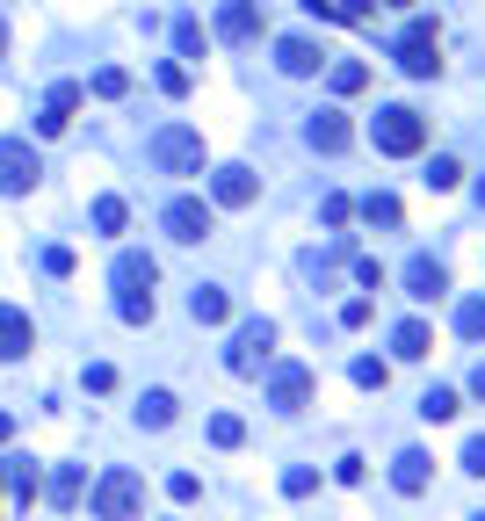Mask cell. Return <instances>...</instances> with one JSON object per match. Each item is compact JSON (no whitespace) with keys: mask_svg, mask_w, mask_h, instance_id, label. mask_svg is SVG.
Masks as SVG:
<instances>
[{"mask_svg":"<svg viewBox=\"0 0 485 521\" xmlns=\"http://www.w3.org/2000/svg\"><path fill=\"white\" fill-rule=\"evenodd\" d=\"M333 478H341V485H362V478H370V464H362V456H341V464H333Z\"/></svg>","mask_w":485,"mask_h":521,"instance_id":"43","label":"cell"},{"mask_svg":"<svg viewBox=\"0 0 485 521\" xmlns=\"http://www.w3.org/2000/svg\"><path fill=\"white\" fill-rule=\"evenodd\" d=\"M399 283H406V297H413V304H442V297H449V268H442L435 254H413Z\"/></svg>","mask_w":485,"mask_h":521,"instance_id":"9","label":"cell"},{"mask_svg":"<svg viewBox=\"0 0 485 521\" xmlns=\"http://www.w3.org/2000/svg\"><path fill=\"white\" fill-rule=\"evenodd\" d=\"M109 283H116V297H153V283H160V261H153V254H116Z\"/></svg>","mask_w":485,"mask_h":521,"instance_id":"11","label":"cell"},{"mask_svg":"<svg viewBox=\"0 0 485 521\" xmlns=\"http://www.w3.org/2000/svg\"><path fill=\"white\" fill-rule=\"evenodd\" d=\"M80 493H87V471H80V464H66V471L51 478V507H66V514H73V507H80Z\"/></svg>","mask_w":485,"mask_h":521,"instance_id":"26","label":"cell"},{"mask_svg":"<svg viewBox=\"0 0 485 521\" xmlns=\"http://www.w3.org/2000/svg\"><path fill=\"white\" fill-rule=\"evenodd\" d=\"M160 225H167V239L196 247V239H210V225H218V203H203V196H174V203L160 210Z\"/></svg>","mask_w":485,"mask_h":521,"instance_id":"7","label":"cell"},{"mask_svg":"<svg viewBox=\"0 0 485 521\" xmlns=\"http://www.w3.org/2000/svg\"><path fill=\"white\" fill-rule=\"evenodd\" d=\"M420 181H428L435 196H449V189L464 181V160H457V152H435V160H428V174H420Z\"/></svg>","mask_w":485,"mask_h":521,"instance_id":"23","label":"cell"},{"mask_svg":"<svg viewBox=\"0 0 485 521\" xmlns=\"http://www.w3.org/2000/svg\"><path fill=\"white\" fill-rule=\"evenodd\" d=\"M370 145L391 152V160H413V152L428 145V116H420L413 102H384V109L370 116Z\"/></svg>","mask_w":485,"mask_h":521,"instance_id":"1","label":"cell"},{"mask_svg":"<svg viewBox=\"0 0 485 521\" xmlns=\"http://www.w3.org/2000/svg\"><path fill=\"white\" fill-rule=\"evenodd\" d=\"M457 333H464V341H485V297H464L457 304Z\"/></svg>","mask_w":485,"mask_h":521,"instance_id":"31","label":"cell"},{"mask_svg":"<svg viewBox=\"0 0 485 521\" xmlns=\"http://www.w3.org/2000/svg\"><path fill=\"white\" fill-rule=\"evenodd\" d=\"M95 514L102 521H138L145 514V478L138 471H102L95 478Z\"/></svg>","mask_w":485,"mask_h":521,"instance_id":"4","label":"cell"},{"mask_svg":"<svg viewBox=\"0 0 485 521\" xmlns=\"http://www.w3.org/2000/svg\"><path fill=\"white\" fill-rule=\"evenodd\" d=\"M145 152H153L160 174H203V131H189V124H160Z\"/></svg>","mask_w":485,"mask_h":521,"instance_id":"3","label":"cell"},{"mask_svg":"<svg viewBox=\"0 0 485 521\" xmlns=\"http://www.w3.org/2000/svg\"><path fill=\"white\" fill-rule=\"evenodd\" d=\"M471 521H485V514H471Z\"/></svg>","mask_w":485,"mask_h":521,"instance_id":"51","label":"cell"},{"mask_svg":"<svg viewBox=\"0 0 485 521\" xmlns=\"http://www.w3.org/2000/svg\"><path fill=\"white\" fill-rule=\"evenodd\" d=\"M8 435H15V413H0V442H8Z\"/></svg>","mask_w":485,"mask_h":521,"instance_id":"47","label":"cell"},{"mask_svg":"<svg viewBox=\"0 0 485 521\" xmlns=\"http://www.w3.org/2000/svg\"><path fill=\"white\" fill-rule=\"evenodd\" d=\"M153 80H160V95H189V87H196V80H189V66H160Z\"/></svg>","mask_w":485,"mask_h":521,"instance_id":"37","label":"cell"},{"mask_svg":"<svg viewBox=\"0 0 485 521\" xmlns=\"http://www.w3.org/2000/svg\"><path fill=\"white\" fill-rule=\"evenodd\" d=\"M312 391H319V377L305 370V362H276V370H268V406L276 413H305Z\"/></svg>","mask_w":485,"mask_h":521,"instance_id":"8","label":"cell"},{"mask_svg":"<svg viewBox=\"0 0 485 521\" xmlns=\"http://www.w3.org/2000/svg\"><path fill=\"white\" fill-rule=\"evenodd\" d=\"M348 218H355V203H348V196H326V203H319V225H333V232H341Z\"/></svg>","mask_w":485,"mask_h":521,"instance_id":"36","label":"cell"},{"mask_svg":"<svg viewBox=\"0 0 485 521\" xmlns=\"http://www.w3.org/2000/svg\"><path fill=\"white\" fill-rule=\"evenodd\" d=\"M326 87L333 95H362V87H370V66H362V58H341V66H326Z\"/></svg>","mask_w":485,"mask_h":521,"instance_id":"22","label":"cell"},{"mask_svg":"<svg viewBox=\"0 0 485 521\" xmlns=\"http://www.w3.org/2000/svg\"><path fill=\"white\" fill-rule=\"evenodd\" d=\"M283 493H290V500H312V493H319V471H312V464H290V471H283Z\"/></svg>","mask_w":485,"mask_h":521,"instance_id":"34","label":"cell"},{"mask_svg":"<svg viewBox=\"0 0 485 521\" xmlns=\"http://www.w3.org/2000/svg\"><path fill=\"white\" fill-rule=\"evenodd\" d=\"M80 102H87V87H80V80H58L51 95H44V116H37V131H44V138H58V131L73 124V109H80Z\"/></svg>","mask_w":485,"mask_h":521,"instance_id":"14","label":"cell"},{"mask_svg":"<svg viewBox=\"0 0 485 521\" xmlns=\"http://www.w3.org/2000/svg\"><path fill=\"white\" fill-rule=\"evenodd\" d=\"M305 15L312 22H333V0H305Z\"/></svg>","mask_w":485,"mask_h":521,"instance_id":"45","label":"cell"},{"mask_svg":"<svg viewBox=\"0 0 485 521\" xmlns=\"http://www.w3.org/2000/svg\"><path fill=\"white\" fill-rule=\"evenodd\" d=\"M174 51H181V58H203V22H196V15L174 22Z\"/></svg>","mask_w":485,"mask_h":521,"instance_id":"32","label":"cell"},{"mask_svg":"<svg viewBox=\"0 0 485 521\" xmlns=\"http://www.w3.org/2000/svg\"><path fill=\"white\" fill-rule=\"evenodd\" d=\"M138 427H153V435H160V427H174V391H145L138 398Z\"/></svg>","mask_w":485,"mask_h":521,"instance_id":"24","label":"cell"},{"mask_svg":"<svg viewBox=\"0 0 485 521\" xmlns=\"http://www.w3.org/2000/svg\"><path fill=\"white\" fill-rule=\"evenodd\" d=\"M276 66H283L290 80H312V73L326 66V51H319L312 37H283V44H276Z\"/></svg>","mask_w":485,"mask_h":521,"instance_id":"17","label":"cell"},{"mask_svg":"<svg viewBox=\"0 0 485 521\" xmlns=\"http://www.w3.org/2000/svg\"><path fill=\"white\" fill-rule=\"evenodd\" d=\"M0 478H8V485H15V500H22V507H29V500H37V493H44V478H37V464H29V456H15V464H8V471H0Z\"/></svg>","mask_w":485,"mask_h":521,"instance_id":"28","label":"cell"},{"mask_svg":"<svg viewBox=\"0 0 485 521\" xmlns=\"http://www.w3.org/2000/svg\"><path fill=\"white\" fill-rule=\"evenodd\" d=\"M0 58H8V15H0Z\"/></svg>","mask_w":485,"mask_h":521,"instance_id":"48","label":"cell"},{"mask_svg":"<svg viewBox=\"0 0 485 521\" xmlns=\"http://www.w3.org/2000/svg\"><path fill=\"white\" fill-rule=\"evenodd\" d=\"M116 312H124V326H153V297H116Z\"/></svg>","mask_w":485,"mask_h":521,"instance_id":"35","label":"cell"},{"mask_svg":"<svg viewBox=\"0 0 485 521\" xmlns=\"http://www.w3.org/2000/svg\"><path fill=\"white\" fill-rule=\"evenodd\" d=\"M29 348H37V326H29L22 304H0V362H22Z\"/></svg>","mask_w":485,"mask_h":521,"instance_id":"15","label":"cell"},{"mask_svg":"<svg viewBox=\"0 0 485 521\" xmlns=\"http://www.w3.org/2000/svg\"><path fill=\"white\" fill-rule=\"evenodd\" d=\"M268 355H276V319H247L232 333V348H225V370L232 377H261Z\"/></svg>","mask_w":485,"mask_h":521,"instance_id":"5","label":"cell"},{"mask_svg":"<svg viewBox=\"0 0 485 521\" xmlns=\"http://www.w3.org/2000/svg\"><path fill=\"white\" fill-rule=\"evenodd\" d=\"M478 203H485V181H478Z\"/></svg>","mask_w":485,"mask_h":521,"instance_id":"50","label":"cell"},{"mask_svg":"<svg viewBox=\"0 0 485 521\" xmlns=\"http://www.w3.org/2000/svg\"><path fill=\"white\" fill-rule=\"evenodd\" d=\"M254 196H261L254 167H218V174H210V203H218V210H247Z\"/></svg>","mask_w":485,"mask_h":521,"instance_id":"10","label":"cell"},{"mask_svg":"<svg viewBox=\"0 0 485 521\" xmlns=\"http://www.w3.org/2000/svg\"><path fill=\"white\" fill-rule=\"evenodd\" d=\"M87 95H95V102H124L131 95V73L124 66H102L95 80H87Z\"/></svg>","mask_w":485,"mask_h":521,"instance_id":"27","label":"cell"},{"mask_svg":"<svg viewBox=\"0 0 485 521\" xmlns=\"http://www.w3.org/2000/svg\"><path fill=\"white\" fill-rule=\"evenodd\" d=\"M428 478H435L428 449H399V456H391V485H399L406 500H420V493H428Z\"/></svg>","mask_w":485,"mask_h":521,"instance_id":"16","label":"cell"},{"mask_svg":"<svg viewBox=\"0 0 485 521\" xmlns=\"http://www.w3.org/2000/svg\"><path fill=\"white\" fill-rule=\"evenodd\" d=\"M124 225H131V203H124V196H95V232H102V239H116Z\"/></svg>","mask_w":485,"mask_h":521,"instance_id":"25","label":"cell"},{"mask_svg":"<svg viewBox=\"0 0 485 521\" xmlns=\"http://www.w3.org/2000/svg\"><path fill=\"white\" fill-rule=\"evenodd\" d=\"M464 471H471V478H485V435H471V442H464Z\"/></svg>","mask_w":485,"mask_h":521,"instance_id":"44","label":"cell"},{"mask_svg":"<svg viewBox=\"0 0 485 521\" xmlns=\"http://www.w3.org/2000/svg\"><path fill=\"white\" fill-rule=\"evenodd\" d=\"M348 377H355L362 391H384V384H391V362H377V355H355V362H348Z\"/></svg>","mask_w":485,"mask_h":521,"instance_id":"29","label":"cell"},{"mask_svg":"<svg viewBox=\"0 0 485 521\" xmlns=\"http://www.w3.org/2000/svg\"><path fill=\"white\" fill-rule=\"evenodd\" d=\"M355 283H362V290H384V261L362 254V261H355Z\"/></svg>","mask_w":485,"mask_h":521,"instance_id":"42","label":"cell"},{"mask_svg":"<svg viewBox=\"0 0 485 521\" xmlns=\"http://www.w3.org/2000/svg\"><path fill=\"white\" fill-rule=\"evenodd\" d=\"M457 413H464V398L449 391V384H428V391H420V420H428V427H435V420H457Z\"/></svg>","mask_w":485,"mask_h":521,"instance_id":"20","label":"cell"},{"mask_svg":"<svg viewBox=\"0 0 485 521\" xmlns=\"http://www.w3.org/2000/svg\"><path fill=\"white\" fill-rule=\"evenodd\" d=\"M391 58H399V73L435 80V73H442V29H435L428 15H413V22L399 29V44H391Z\"/></svg>","mask_w":485,"mask_h":521,"instance_id":"2","label":"cell"},{"mask_svg":"<svg viewBox=\"0 0 485 521\" xmlns=\"http://www.w3.org/2000/svg\"><path fill=\"white\" fill-rule=\"evenodd\" d=\"M80 384L102 398V391H116V370H109V362H87V377H80Z\"/></svg>","mask_w":485,"mask_h":521,"instance_id":"41","label":"cell"},{"mask_svg":"<svg viewBox=\"0 0 485 521\" xmlns=\"http://www.w3.org/2000/svg\"><path fill=\"white\" fill-rule=\"evenodd\" d=\"M305 145H312V152H348V145H355V124H348L341 109H312Z\"/></svg>","mask_w":485,"mask_h":521,"instance_id":"13","label":"cell"},{"mask_svg":"<svg viewBox=\"0 0 485 521\" xmlns=\"http://www.w3.org/2000/svg\"><path fill=\"white\" fill-rule=\"evenodd\" d=\"M44 181V160L29 138H0V196H29Z\"/></svg>","mask_w":485,"mask_h":521,"instance_id":"6","label":"cell"},{"mask_svg":"<svg viewBox=\"0 0 485 521\" xmlns=\"http://www.w3.org/2000/svg\"><path fill=\"white\" fill-rule=\"evenodd\" d=\"M189 319H196V326H225V319H232V297H225L218 283H196V290H189Z\"/></svg>","mask_w":485,"mask_h":521,"instance_id":"18","label":"cell"},{"mask_svg":"<svg viewBox=\"0 0 485 521\" xmlns=\"http://www.w3.org/2000/svg\"><path fill=\"white\" fill-rule=\"evenodd\" d=\"M391 355H399V362H420V355H435V333H428V319H406L399 333H391Z\"/></svg>","mask_w":485,"mask_h":521,"instance_id":"19","label":"cell"},{"mask_svg":"<svg viewBox=\"0 0 485 521\" xmlns=\"http://www.w3.org/2000/svg\"><path fill=\"white\" fill-rule=\"evenodd\" d=\"M167 500H174V507H196V500H203V478H196V471H174V478H167Z\"/></svg>","mask_w":485,"mask_h":521,"instance_id":"33","label":"cell"},{"mask_svg":"<svg viewBox=\"0 0 485 521\" xmlns=\"http://www.w3.org/2000/svg\"><path fill=\"white\" fill-rule=\"evenodd\" d=\"M377 0H333V22H370Z\"/></svg>","mask_w":485,"mask_h":521,"instance_id":"39","label":"cell"},{"mask_svg":"<svg viewBox=\"0 0 485 521\" xmlns=\"http://www.w3.org/2000/svg\"><path fill=\"white\" fill-rule=\"evenodd\" d=\"M80 261H73V247H44V275H58V283H66Z\"/></svg>","mask_w":485,"mask_h":521,"instance_id":"38","label":"cell"},{"mask_svg":"<svg viewBox=\"0 0 485 521\" xmlns=\"http://www.w3.org/2000/svg\"><path fill=\"white\" fill-rule=\"evenodd\" d=\"M399 218H406V210H399V196H362V225H377V232H399Z\"/></svg>","mask_w":485,"mask_h":521,"instance_id":"21","label":"cell"},{"mask_svg":"<svg viewBox=\"0 0 485 521\" xmlns=\"http://www.w3.org/2000/svg\"><path fill=\"white\" fill-rule=\"evenodd\" d=\"M370 312H377L370 297H348V304H341V326H348V333H355V326H370Z\"/></svg>","mask_w":485,"mask_h":521,"instance_id":"40","label":"cell"},{"mask_svg":"<svg viewBox=\"0 0 485 521\" xmlns=\"http://www.w3.org/2000/svg\"><path fill=\"white\" fill-rule=\"evenodd\" d=\"M377 8H413V0H377Z\"/></svg>","mask_w":485,"mask_h":521,"instance_id":"49","label":"cell"},{"mask_svg":"<svg viewBox=\"0 0 485 521\" xmlns=\"http://www.w3.org/2000/svg\"><path fill=\"white\" fill-rule=\"evenodd\" d=\"M471 398H485V362H478V370H471Z\"/></svg>","mask_w":485,"mask_h":521,"instance_id":"46","label":"cell"},{"mask_svg":"<svg viewBox=\"0 0 485 521\" xmlns=\"http://www.w3.org/2000/svg\"><path fill=\"white\" fill-rule=\"evenodd\" d=\"M261 29H268L261 0H225V8H218V37H225V44H254Z\"/></svg>","mask_w":485,"mask_h":521,"instance_id":"12","label":"cell"},{"mask_svg":"<svg viewBox=\"0 0 485 521\" xmlns=\"http://www.w3.org/2000/svg\"><path fill=\"white\" fill-rule=\"evenodd\" d=\"M210 442H218V449H239V442H247V420H239V413H210Z\"/></svg>","mask_w":485,"mask_h":521,"instance_id":"30","label":"cell"}]
</instances>
